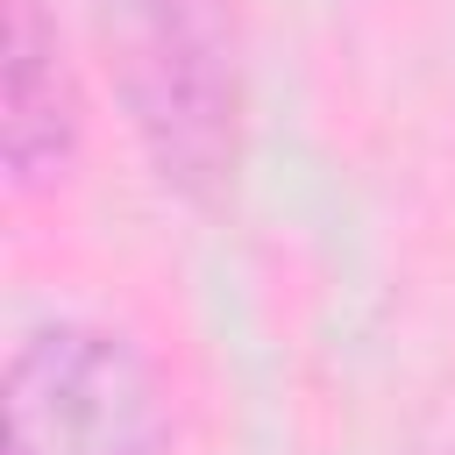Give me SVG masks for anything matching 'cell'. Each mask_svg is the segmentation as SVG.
I'll return each instance as SVG.
<instances>
[{"mask_svg": "<svg viewBox=\"0 0 455 455\" xmlns=\"http://www.w3.org/2000/svg\"><path fill=\"white\" fill-rule=\"evenodd\" d=\"M0 50H7L0 57V178H7V199L28 206L71 178L85 142V100L43 0H7Z\"/></svg>", "mask_w": 455, "mask_h": 455, "instance_id": "cell-3", "label": "cell"}, {"mask_svg": "<svg viewBox=\"0 0 455 455\" xmlns=\"http://www.w3.org/2000/svg\"><path fill=\"white\" fill-rule=\"evenodd\" d=\"M441 455H455V441H448V448H441Z\"/></svg>", "mask_w": 455, "mask_h": 455, "instance_id": "cell-4", "label": "cell"}, {"mask_svg": "<svg viewBox=\"0 0 455 455\" xmlns=\"http://www.w3.org/2000/svg\"><path fill=\"white\" fill-rule=\"evenodd\" d=\"M0 455H164V384L114 320L57 313L7 348Z\"/></svg>", "mask_w": 455, "mask_h": 455, "instance_id": "cell-2", "label": "cell"}, {"mask_svg": "<svg viewBox=\"0 0 455 455\" xmlns=\"http://www.w3.org/2000/svg\"><path fill=\"white\" fill-rule=\"evenodd\" d=\"M128 128L164 192L220 206L242 171V14L235 0H100Z\"/></svg>", "mask_w": 455, "mask_h": 455, "instance_id": "cell-1", "label": "cell"}]
</instances>
